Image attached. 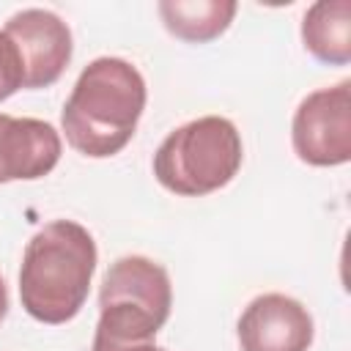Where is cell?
Masks as SVG:
<instances>
[{"instance_id":"obj_1","label":"cell","mask_w":351,"mask_h":351,"mask_svg":"<svg viewBox=\"0 0 351 351\" xmlns=\"http://www.w3.org/2000/svg\"><path fill=\"white\" fill-rule=\"evenodd\" d=\"M145 99L148 90L137 66L110 55L90 60L60 112L66 143L90 159L115 156L132 140Z\"/></svg>"},{"instance_id":"obj_2","label":"cell","mask_w":351,"mask_h":351,"mask_svg":"<svg viewBox=\"0 0 351 351\" xmlns=\"http://www.w3.org/2000/svg\"><path fill=\"white\" fill-rule=\"evenodd\" d=\"M96 258V241L85 225L47 222L22 252L19 299L25 313L41 324L71 321L88 299Z\"/></svg>"},{"instance_id":"obj_3","label":"cell","mask_w":351,"mask_h":351,"mask_svg":"<svg viewBox=\"0 0 351 351\" xmlns=\"http://www.w3.org/2000/svg\"><path fill=\"white\" fill-rule=\"evenodd\" d=\"M173 307L170 274L145 255L118 258L99 291V324L90 351H156L154 337Z\"/></svg>"},{"instance_id":"obj_4","label":"cell","mask_w":351,"mask_h":351,"mask_svg":"<svg viewBox=\"0 0 351 351\" xmlns=\"http://www.w3.org/2000/svg\"><path fill=\"white\" fill-rule=\"evenodd\" d=\"M244 159L241 134L222 115H203L173 129L154 154L156 181L181 197H200L228 186Z\"/></svg>"},{"instance_id":"obj_5","label":"cell","mask_w":351,"mask_h":351,"mask_svg":"<svg viewBox=\"0 0 351 351\" xmlns=\"http://www.w3.org/2000/svg\"><path fill=\"white\" fill-rule=\"evenodd\" d=\"M296 156L313 167H337L351 159V82L307 93L291 121Z\"/></svg>"},{"instance_id":"obj_6","label":"cell","mask_w":351,"mask_h":351,"mask_svg":"<svg viewBox=\"0 0 351 351\" xmlns=\"http://www.w3.org/2000/svg\"><path fill=\"white\" fill-rule=\"evenodd\" d=\"M25 66V88H49L71 60V30L47 8H25L5 22Z\"/></svg>"},{"instance_id":"obj_7","label":"cell","mask_w":351,"mask_h":351,"mask_svg":"<svg viewBox=\"0 0 351 351\" xmlns=\"http://www.w3.org/2000/svg\"><path fill=\"white\" fill-rule=\"evenodd\" d=\"M241 351H307L313 343V315L285 293L255 296L236 324Z\"/></svg>"},{"instance_id":"obj_8","label":"cell","mask_w":351,"mask_h":351,"mask_svg":"<svg viewBox=\"0 0 351 351\" xmlns=\"http://www.w3.org/2000/svg\"><path fill=\"white\" fill-rule=\"evenodd\" d=\"M60 132L41 118L0 112V184L36 181L60 162Z\"/></svg>"},{"instance_id":"obj_9","label":"cell","mask_w":351,"mask_h":351,"mask_svg":"<svg viewBox=\"0 0 351 351\" xmlns=\"http://www.w3.org/2000/svg\"><path fill=\"white\" fill-rule=\"evenodd\" d=\"M302 41L326 66L351 63V0L313 3L302 19Z\"/></svg>"},{"instance_id":"obj_10","label":"cell","mask_w":351,"mask_h":351,"mask_svg":"<svg viewBox=\"0 0 351 351\" xmlns=\"http://www.w3.org/2000/svg\"><path fill=\"white\" fill-rule=\"evenodd\" d=\"M156 8L165 27L189 44L219 38L239 11L233 0H162Z\"/></svg>"},{"instance_id":"obj_11","label":"cell","mask_w":351,"mask_h":351,"mask_svg":"<svg viewBox=\"0 0 351 351\" xmlns=\"http://www.w3.org/2000/svg\"><path fill=\"white\" fill-rule=\"evenodd\" d=\"M19 88H25V66L16 44L0 30V101L14 96Z\"/></svg>"},{"instance_id":"obj_12","label":"cell","mask_w":351,"mask_h":351,"mask_svg":"<svg viewBox=\"0 0 351 351\" xmlns=\"http://www.w3.org/2000/svg\"><path fill=\"white\" fill-rule=\"evenodd\" d=\"M5 315H8V288H5V282L0 277V324H3Z\"/></svg>"},{"instance_id":"obj_13","label":"cell","mask_w":351,"mask_h":351,"mask_svg":"<svg viewBox=\"0 0 351 351\" xmlns=\"http://www.w3.org/2000/svg\"><path fill=\"white\" fill-rule=\"evenodd\" d=\"M156 351H165V348H156Z\"/></svg>"}]
</instances>
